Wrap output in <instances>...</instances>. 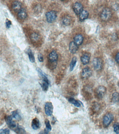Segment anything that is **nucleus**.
I'll return each instance as SVG.
<instances>
[{
	"mask_svg": "<svg viewBox=\"0 0 119 134\" xmlns=\"http://www.w3.org/2000/svg\"><path fill=\"white\" fill-rule=\"evenodd\" d=\"M36 70L41 79L40 85L42 90L45 91H47L50 84V82L48 77L40 68L38 67L36 68Z\"/></svg>",
	"mask_w": 119,
	"mask_h": 134,
	"instance_id": "obj_1",
	"label": "nucleus"
},
{
	"mask_svg": "<svg viewBox=\"0 0 119 134\" xmlns=\"http://www.w3.org/2000/svg\"><path fill=\"white\" fill-rule=\"evenodd\" d=\"M58 59V55L55 50L52 51L48 56V67L51 70H54L56 67Z\"/></svg>",
	"mask_w": 119,
	"mask_h": 134,
	"instance_id": "obj_2",
	"label": "nucleus"
},
{
	"mask_svg": "<svg viewBox=\"0 0 119 134\" xmlns=\"http://www.w3.org/2000/svg\"><path fill=\"white\" fill-rule=\"evenodd\" d=\"M112 16V12L108 8H105L102 11L100 18L102 21L106 22L110 19Z\"/></svg>",
	"mask_w": 119,
	"mask_h": 134,
	"instance_id": "obj_3",
	"label": "nucleus"
},
{
	"mask_svg": "<svg viewBox=\"0 0 119 134\" xmlns=\"http://www.w3.org/2000/svg\"><path fill=\"white\" fill-rule=\"evenodd\" d=\"M107 92V89L104 86H101L98 87L95 90V95L98 99H103Z\"/></svg>",
	"mask_w": 119,
	"mask_h": 134,
	"instance_id": "obj_4",
	"label": "nucleus"
},
{
	"mask_svg": "<svg viewBox=\"0 0 119 134\" xmlns=\"http://www.w3.org/2000/svg\"><path fill=\"white\" fill-rule=\"evenodd\" d=\"M13 117L12 116H7L5 118V120L8 128L14 131L18 127V125L13 120Z\"/></svg>",
	"mask_w": 119,
	"mask_h": 134,
	"instance_id": "obj_5",
	"label": "nucleus"
},
{
	"mask_svg": "<svg viewBox=\"0 0 119 134\" xmlns=\"http://www.w3.org/2000/svg\"><path fill=\"white\" fill-rule=\"evenodd\" d=\"M114 115L111 113H108L103 117V124L105 128H107L114 120Z\"/></svg>",
	"mask_w": 119,
	"mask_h": 134,
	"instance_id": "obj_6",
	"label": "nucleus"
},
{
	"mask_svg": "<svg viewBox=\"0 0 119 134\" xmlns=\"http://www.w3.org/2000/svg\"><path fill=\"white\" fill-rule=\"evenodd\" d=\"M92 64L94 68L96 71H100L103 67V61L99 58L96 57L93 60Z\"/></svg>",
	"mask_w": 119,
	"mask_h": 134,
	"instance_id": "obj_7",
	"label": "nucleus"
},
{
	"mask_svg": "<svg viewBox=\"0 0 119 134\" xmlns=\"http://www.w3.org/2000/svg\"><path fill=\"white\" fill-rule=\"evenodd\" d=\"M46 17L47 22L49 23H52L56 20L57 17V13L54 11H51L47 12Z\"/></svg>",
	"mask_w": 119,
	"mask_h": 134,
	"instance_id": "obj_8",
	"label": "nucleus"
},
{
	"mask_svg": "<svg viewBox=\"0 0 119 134\" xmlns=\"http://www.w3.org/2000/svg\"><path fill=\"white\" fill-rule=\"evenodd\" d=\"M44 110L45 114L48 116L52 115L54 110V106L53 104L51 102H47L45 103Z\"/></svg>",
	"mask_w": 119,
	"mask_h": 134,
	"instance_id": "obj_9",
	"label": "nucleus"
},
{
	"mask_svg": "<svg viewBox=\"0 0 119 134\" xmlns=\"http://www.w3.org/2000/svg\"><path fill=\"white\" fill-rule=\"evenodd\" d=\"M92 75V71L90 67H87L84 68L81 73L82 78L86 79L88 78Z\"/></svg>",
	"mask_w": 119,
	"mask_h": 134,
	"instance_id": "obj_10",
	"label": "nucleus"
},
{
	"mask_svg": "<svg viewBox=\"0 0 119 134\" xmlns=\"http://www.w3.org/2000/svg\"><path fill=\"white\" fill-rule=\"evenodd\" d=\"M73 9L75 14L79 15L83 10V6L80 3L76 2L73 5Z\"/></svg>",
	"mask_w": 119,
	"mask_h": 134,
	"instance_id": "obj_11",
	"label": "nucleus"
},
{
	"mask_svg": "<svg viewBox=\"0 0 119 134\" xmlns=\"http://www.w3.org/2000/svg\"><path fill=\"white\" fill-rule=\"evenodd\" d=\"M91 55L89 53H85L81 57V61L82 63L85 65L89 63L90 60Z\"/></svg>",
	"mask_w": 119,
	"mask_h": 134,
	"instance_id": "obj_12",
	"label": "nucleus"
},
{
	"mask_svg": "<svg viewBox=\"0 0 119 134\" xmlns=\"http://www.w3.org/2000/svg\"><path fill=\"white\" fill-rule=\"evenodd\" d=\"M78 46L74 41H72L70 43L69 50L72 54L76 53L78 50Z\"/></svg>",
	"mask_w": 119,
	"mask_h": 134,
	"instance_id": "obj_13",
	"label": "nucleus"
},
{
	"mask_svg": "<svg viewBox=\"0 0 119 134\" xmlns=\"http://www.w3.org/2000/svg\"><path fill=\"white\" fill-rule=\"evenodd\" d=\"M12 8L15 12H19L22 9V4L18 1L13 2L12 4Z\"/></svg>",
	"mask_w": 119,
	"mask_h": 134,
	"instance_id": "obj_14",
	"label": "nucleus"
},
{
	"mask_svg": "<svg viewBox=\"0 0 119 134\" xmlns=\"http://www.w3.org/2000/svg\"><path fill=\"white\" fill-rule=\"evenodd\" d=\"M31 125L33 129L34 130H37L40 128V121L37 118H35L33 119Z\"/></svg>",
	"mask_w": 119,
	"mask_h": 134,
	"instance_id": "obj_15",
	"label": "nucleus"
},
{
	"mask_svg": "<svg viewBox=\"0 0 119 134\" xmlns=\"http://www.w3.org/2000/svg\"><path fill=\"white\" fill-rule=\"evenodd\" d=\"M71 17L68 15H66L63 17L62 19V23L64 25L67 26L70 25L71 23Z\"/></svg>",
	"mask_w": 119,
	"mask_h": 134,
	"instance_id": "obj_16",
	"label": "nucleus"
},
{
	"mask_svg": "<svg viewBox=\"0 0 119 134\" xmlns=\"http://www.w3.org/2000/svg\"><path fill=\"white\" fill-rule=\"evenodd\" d=\"M83 37L81 34H77L75 35L74 38V41L78 46L81 45L83 41Z\"/></svg>",
	"mask_w": 119,
	"mask_h": 134,
	"instance_id": "obj_17",
	"label": "nucleus"
},
{
	"mask_svg": "<svg viewBox=\"0 0 119 134\" xmlns=\"http://www.w3.org/2000/svg\"><path fill=\"white\" fill-rule=\"evenodd\" d=\"M18 16L20 19L24 20L27 17L26 11L24 8H22V9L18 12Z\"/></svg>",
	"mask_w": 119,
	"mask_h": 134,
	"instance_id": "obj_18",
	"label": "nucleus"
},
{
	"mask_svg": "<svg viewBox=\"0 0 119 134\" xmlns=\"http://www.w3.org/2000/svg\"><path fill=\"white\" fill-rule=\"evenodd\" d=\"M45 124L46 128L44 129V133L48 134L49 132L52 130V127L49 120L48 119H46L45 120Z\"/></svg>",
	"mask_w": 119,
	"mask_h": 134,
	"instance_id": "obj_19",
	"label": "nucleus"
},
{
	"mask_svg": "<svg viewBox=\"0 0 119 134\" xmlns=\"http://www.w3.org/2000/svg\"><path fill=\"white\" fill-rule=\"evenodd\" d=\"M40 39L39 35L36 33H33L31 35V39L33 43L38 42Z\"/></svg>",
	"mask_w": 119,
	"mask_h": 134,
	"instance_id": "obj_20",
	"label": "nucleus"
},
{
	"mask_svg": "<svg viewBox=\"0 0 119 134\" xmlns=\"http://www.w3.org/2000/svg\"><path fill=\"white\" fill-rule=\"evenodd\" d=\"M89 15V13L86 10H83V11L80 13L79 19L81 21H83L85 20L88 18Z\"/></svg>",
	"mask_w": 119,
	"mask_h": 134,
	"instance_id": "obj_21",
	"label": "nucleus"
},
{
	"mask_svg": "<svg viewBox=\"0 0 119 134\" xmlns=\"http://www.w3.org/2000/svg\"><path fill=\"white\" fill-rule=\"evenodd\" d=\"M68 101H69V102L74 105L76 107L79 108L81 106V104H80V102L75 100L73 97L69 98L68 99Z\"/></svg>",
	"mask_w": 119,
	"mask_h": 134,
	"instance_id": "obj_22",
	"label": "nucleus"
},
{
	"mask_svg": "<svg viewBox=\"0 0 119 134\" xmlns=\"http://www.w3.org/2000/svg\"><path fill=\"white\" fill-rule=\"evenodd\" d=\"M77 61V58L74 57L72 58L71 61L70 65V70L71 71H73L74 70L75 66H76Z\"/></svg>",
	"mask_w": 119,
	"mask_h": 134,
	"instance_id": "obj_23",
	"label": "nucleus"
},
{
	"mask_svg": "<svg viewBox=\"0 0 119 134\" xmlns=\"http://www.w3.org/2000/svg\"><path fill=\"white\" fill-rule=\"evenodd\" d=\"M12 116L14 119H16V120H19L22 119V117L19 114L18 110L13 111L12 112Z\"/></svg>",
	"mask_w": 119,
	"mask_h": 134,
	"instance_id": "obj_24",
	"label": "nucleus"
},
{
	"mask_svg": "<svg viewBox=\"0 0 119 134\" xmlns=\"http://www.w3.org/2000/svg\"><path fill=\"white\" fill-rule=\"evenodd\" d=\"M14 132L18 134H23L26 133V131L23 128V127L20 125H18V127L15 129V130L14 131Z\"/></svg>",
	"mask_w": 119,
	"mask_h": 134,
	"instance_id": "obj_25",
	"label": "nucleus"
},
{
	"mask_svg": "<svg viewBox=\"0 0 119 134\" xmlns=\"http://www.w3.org/2000/svg\"><path fill=\"white\" fill-rule=\"evenodd\" d=\"M112 100L113 103H117L119 102V94L117 92H114L112 96Z\"/></svg>",
	"mask_w": 119,
	"mask_h": 134,
	"instance_id": "obj_26",
	"label": "nucleus"
},
{
	"mask_svg": "<svg viewBox=\"0 0 119 134\" xmlns=\"http://www.w3.org/2000/svg\"><path fill=\"white\" fill-rule=\"evenodd\" d=\"M28 56L29 59L31 62L33 63L35 61V58L32 51L31 49H29L28 51Z\"/></svg>",
	"mask_w": 119,
	"mask_h": 134,
	"instance_id": "obj_27",
	"label": "nucleus"
},
{
	"mask_svg": "<svg viewBox=\"0 0 119 134\" xmlns=\"http://www.w3.org/2000/svg\"><path fill=\"white\" fill-rule=\"evenodd\" d=\"M114 131L116 134H119V123L118 122L114 123L113 125Z\"/></svg>",
	"mask_w": 119,
	"mask_h": 134,
	"instance_id": "obj_28",
	"label": "nucleus"
},
{
	"mask_svg": "<svg viewBox=\"0 0 119 134\" xmlns=\"http://www.w3.org/2000/svg\"><path fill=\"white\" fill-rule=\"evenodd\" d=\"M100 105L97 103L94 104L93 106V109L94 111L96 112L98 111L100 109Z\"/></svg>",
	"mask_w": 119,
	"mask_h": 134,
	"instance_id": "obj_29",
	"label": "nucleus"
},
{
	"mask_svg": "<svg viewBox=\"0 0 119 134\" xmlns=\"http://www.w3.org/2000/svg\"><path fill=\"white\" fill-rule=\"evenodd\" d=\"M10 130L7 128L5 129H1L0 130V134H9Z\"/></svg>",
	"mask_w": 119,
	"mask_h": 134,
	"instance_id": "obj_30",
	"label": "nucleus"
},
{
	"mask_svg": "<svg viewBox=\"0 0 119 134\" xmlns=\"http://www.w3.org/2000/svg\"><path fill=\"white\" fill-rule=\"evenodd\" d=\"M38 58L39 62H43L44 61V58L41 54H39L38 55Z\"/></svg>",
	"mask_w": 119,
	"mask_h": 134,
	"instance_id": "obj_31",
	"label": "nucleus"
},
{
	"mask_svg": "<svg viewBox=\"0 0 119 134\" xmlns=\"http://www.w3.org/2000/svg\"><path fill=\"white\" fill-rule=\"evenodd\" d=\"M11 22L10 20L7 19L6 22V27L8 28L10 27L11 26Z\"/></svg>",
	"mask_w": 119,
	"mask_h": 134,
	"instance_id": "obj_32",
	"label": "nucleus"
},
{
	"mask_svg": "<svg viewBox=\"0 0 119 134\" xmlns=\"http://www.w3.org/2000/svg\"><path fill=\"white\" fill-rule=\"evenodd\" d=\"M115 60L117 63L119 64V53H118L116 56Z\"/></svg>",
	"mask_w": 119,
	"mask_h": 134,
	"instance_id": "obj_33",
	"label": "nucleus"
},
{
	"mask_svg": "<svg viewBox=\"0 0 119 134\" xmlns=\"http://www.w3.org/2000/svg\"><path fill=\"white\" fill-rule=\"evenodd\" d=\"M56 121V118H55L54 117L53 118V120H52V124H54V123H55Z\"/></svg>",
	"mask_w": 119,
	"mask_h": 134,
	"instance_id": "obj_34",
	"label": "nucleus"
},
{
	"mask_svg": "<svg viewBox=\"0 0 119 134\" xmlns=\"http://www.w3.org/2000/svg\"><path fill=\"white\" fill-rule=\"evenodd\" d=\"M118 86L119 87V81L118 82Z\"/></svg>",
	"mask_w": 119,
	"mask_h": 134,
	"instance_id": "obj_35",
	"label": "nucleus"
},
{
	"mask_svg": "<svg viewBox=\"0 0 119 134\" xmlns=\"http://www.w3.org/2000/svg\"><path fill=\"white\" fill-rule=\"evenodd\" d=\"M61 1H64L65 0H61Z\"/></svg>",
	"mask_w": 119,
	"mask_h": 134,
	"instance_id": "obj_36",
	"label": "nucleus"
}]
</instances>
